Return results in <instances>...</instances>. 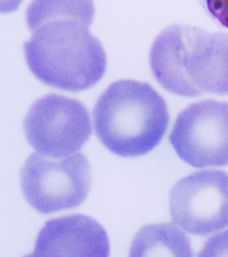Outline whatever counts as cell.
Listing matches in <instances>:
<instances>
[{
  "instance_id": "cell-1",
  "label": "cell",
  "mask_w": 228,
  "mask_h": 257,
  "mask_svg": "<svg viewBox=\"0 0 228 257\" xmlns=\"http://www.w3.org/2000/svg\"><path fill=\"white\" fill-rule=\"evenodd\" d=\"M95 13L93 0H32L26 21L33 34L24 50L37 79L77 92L92 88L103 78L107 56L90 32Z\"/></svg>"
},
{
  "instance_id": "cell-2",
  "label": "cell",
  "mask_w": 228,
  "mask_h": 257,
  "mask_svg": "<svg viewBox=\"0 0 228 257\" xmlns=\"http://www.w3.org/2000/svg\"><path fill=\"white\" fill-rule=\"evenodd\" d=\"M149 60L153 76L169 92L228 95L227 33L170 25L153 41Z\"/></svg>"
},
{
  "instance_id": "cell-3",
  "label": "cell",
  "mask_w": 228,
  "mask_h": 257,
  "mask_svg": "<svg viewBox=\"0 0 228 257\" xmlns=\"http://www.w3.org/2000/svg\"><path fill=\"white\" fill-rule=\"evenodd\" d=\"M96 135L111 152L141 157L160 144L169 113L164 98L146 82L114 81L101 94L93 110Z\"/></svg>"
},
{
  "instance_id": "cell-4",
  "label": "cell",
  "mask_w": 228,
  "mask_h": 257,
  "mask_svg": "<svg viewBox=\"0 0 228 257\" xmlns=\"http://www.w3.org/2000/svg\"><path fill=\"white\" fill-rule=\"evenodd\" d=\"M20 177L25 199L38 212L48 214L81 205L88 197L92 173L81 153L61 158L33 153Z\"/></svg>"
},
{
  "instance_id": "cell-5",
  "label": "cell",
  "mask_w": 228,
  "mask_h": 257,
  "mask_svg": "<svg viewBox=\"0 0 228 257\" xmlns=\"http://www.w3.org/2000/svg\"><path fill=\"white\" fill-rule=\"evenodd\" d=\"M25 136L32 148L48 157H68L80 150L92 133L88 109L80 101L48 94L37 100L24 118Z\"/></svg>"
},
{
  "instance_id": "cell-6",
  "label": "cell",
  "mask_w": 228,
  "mask_h": 257,
  "mask_svg": "<svg viewBox=\"0 0 228 257\" xmlns=\"http://www.w3.org/2000/svg\"><path fill=\"white\" fill-rule=\"evenodd\" d=\"M181 160L194 168L228 165V103L207 99L176 117L169 136Z\"/></svg>"
},
{
  "instance_id": "cell-7",
  "label": "cell",
  "mask_w": 228,
  "mask_h": 257,
  "mask_svg": "<svg viewBox=\"0 0 228 257\" xmlns=\"http://www.w3.org/2000/svg\"><path fill=\"white\" fill-rule=\"evenodd\" d=\"M169 213L192 235L206 236L228 227V173L207 170L181 179L169 193Z\"/></svg>"
},
{
  "instance_id": "cell-8",
  "label": "cell",
  "mask_w": 228,
  "mask_h": 257,
  "mask_svg": "<svg viewBox=\"0 0 228 257\" xmlns=\"http://www.w3.org/2000/svg\"><path fill=\"white\" fill-rule=\"evenodd\" d=\"M110 243L102 225L73 214L52 219L40 229L32 255L109 256Z\"/></svg>"
},
{
  "instance_id": "cell-9",
  "label": "cell",
  "mask_w": 228,
  "mask_h": 257,
  "mask_svg": "<svg viewBox=\"0 0 228 257\" xmlns=\"http://www.w3.org/2000/svg\"><path fill=\"white\" fill-rule=\"evenodd\" d=\"M192 254L189 237L170 223L145 225L136 234L130 249V256Z\"/></svg>"
},
{
  "instance_id": "cell-10",
  "label": "cell",
  "mask_w": 228,
  "mask_h": 257,
  "mask_svg": "<svg viewBox=\"0 0 228 257\" xmlns=\"http://www.w3.org/2000/svg\"><path fill=\"white\" fill-rule=\"evenodd\" d=\"M228 230L210 237L199 255H227Z\"/></svg>"
},
{
  "instance_id": "cell-11",
  "label": "cell",
  "mask_w": 228,
  "mask_h": 257,
  "mask_svg": "<svg viewBox=\"0 0 228 257\" xmlns=\"http://www.w3.org/2000/svg\"><path fill=\"white\" fill-rule=\"evenodd\" d=\"M204 2L209 15L228 28V0H204Z\"/></svg>"
},
{
  "instance_id": "cell-12",
  "label": "cell",
  "mask_w": 228,
  "mask_h": 257,
  "mask_svg": "<svg viewBox=\"0 0 228 257\" xmlns=\"http://www.w3.org/2000/svg\"><path fill=\"white\" fill-rule=\"evenodd\" d=\"M24 0H0V14L16 11Z\"/></svg>"
}]
</instances>
